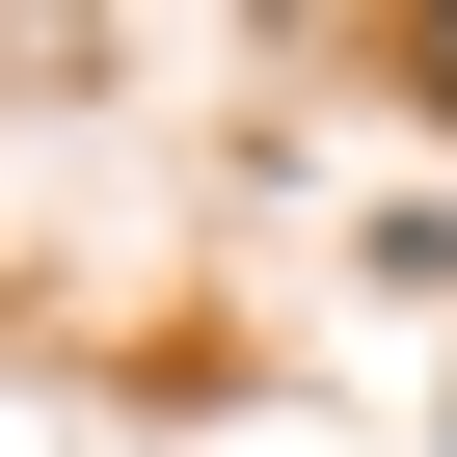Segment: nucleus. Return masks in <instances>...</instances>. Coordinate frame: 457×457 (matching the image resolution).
<instances>
[{
    "label": "nucleus",
    "mask_w": 457,
    "mask_h": 457,
    "mask_svg": "<svg viewBox=\"0 0 457 457\" xmlns=\"http://www.w3.org/2000/svg\"><path fill=\"white\" fill-rule=\"evenodd\" d=\"M403 81H430V108H457V0H430V28H403Z\"/></svg>",
    "instance_id": "nucleus-1"
}]
</instances>
